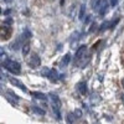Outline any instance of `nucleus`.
<instances>
[{
  "label": "nucleus",
  "instance_id": "7",
  "mask_svg": "<svg viewBox=\"0 0 124 124\" xmlns=\"http://www.w3.org/2000/svg\"><path fill=\"white\" fill-rule=\"evenodd\" d=\"M31 109H32V112L36 113V114H40V116H44V114H45V110H44V109H41L40 107H35V106H32V108H31Z\"/></svg>",
  "mask_w": 124,
  "mask_h": 124
},
{
  "label": "nucleus",
  "instance_id": "10",
  "mask_svg": "<svg viewBox=\"0 0 124 124\" xmlns=\"http://www.w3.org/2000/svg\"><path fill=\"white\" fill-rule=\"evenodd\" d=\"M78 88H79V92H81V93H83V94L87 92V89H86V85L83 83V82H81V83L78 85Z\"/></svg>",
  "mask_w": 124,
  "mask_h": 124
},
{
  "label": "nucleus",
  "instance_id": "13",
  "mask_svg": "<svg viewBox=\"0 0 124 124\" xmlns=\"http://www.w3.org/2000/svg\"><path fill=\"white\" fill-rule=\"evenodd\" d=\"M117 3H118V0H112V1H110V4H112L113 6H114V5H117Z\"/></svg>",
  "mask_w": 124,
  "mask_h": 124
},
{
  "label": "nucleus",
  "instance_id": "9",
  "mask_svg": "<svg viewBox=\"0 0 124 124\" xmlns=\"http://www.w3.org/2000/svg\"><path fill=\"white\" fill-rule=\"evenodd\" d=\"M29 52H30V44L26 42V44L23 46V55H24V56H27Z\"/></svg>",
  "mask_w": 124,
  "mask_h": 124
},
{
  "label": "nucleus",
  "instance_id": "11",
  "mask_svg": "<svg viewBox=\"0 0 124 124\" xmlns=\"http://www.w3.org/2000/svg\"><path fill=\"white\" fill-rule=\"evenodd\" d=\"M70 58H71V55H70V54H67V55H66V56H65L63 58H62V60H63V61H62V63H61V65H65V66H66V65L68 63V61H70Z\"/></svg>",
  "mask_w": 124,
  "mask_h": 124
},
{
  "label": "nucleus",
  "instance_id": "5",
  "mask_svg": "<svg viewBox=\"0 0 124 124\" xmlns=\"http://www.w3.org/2000/svg\"><path fill=\"white\" fill-rule=\"evenodd\" d=\"M10 82H11V83L14 85V86H16V87H19L20 89H21V91H24V92H27V88L21 83V82H19V81H16L15 78H11V79H10Z\"/></svg>",
  "mask_w": 124,
  "mask_h": 124
},
{
  "label": "nucleus",
  "instance_id": "12",
  "mask_svg": "<svg viewBox=\"0 0 124 124\" xmlns=\"http://www.w3.org/2000/svg\"><path fill=\"white\" fill-rule=\"evenodd\" d=\"M83 10H86V8H85V5H82V6H81V14H79V19L83 17Z\"/></svg>",
  "mask_w": 124,
  "mask_h": 124
},
{
  "label": "nucleus",
  "instance_id": "8",
  "mask_svg": "<svg viewBox=\"0 0 124 124\" xmlns=\"http://www.w3.org/2000/svg\"><path fill=\"white\" fill-rule=\"evenodd\" d=\"M6 96H8V97H11V98L15 101V103H17V102H19V99H20V98H19V96H17V94H15V93H14V92H11V91H9V92L6 93Z\"/></svg>",
  "mask_w": 124,
  "mask_h": 124
},
{
  "label": "nucleus",
  "instance_id": "16",
  "mask_svg": "<svg viewBox=\"0 0 124 124\" xmlns=\"http://www.w3.org/2000/svg\"><path fill=\"white\" fill-rule=\"evenodd\" d=\"M4 1H11V0H4Z\"/></svg>",
  "mask_w": 124,
  "mask_h": 124
},
{
  "label": "nucleus",
  "instance_id": "15",
  "mask_svg": "<svg viewBox=\"0 0 124 124\" xmlns=\"http://www.w3.org/2000/svg\"><path fill=\"white\" fill-rule=\"evenodd\" d=\"M122 86L124 87V78H123V81H122Z\"/></svg>",
  "mask_w": 124,
  "mask_h": 124
},
{
  "label": "nucleus",
  "instance_id": "4",
  "mask_svg": "<svg viewBox=\"0 0 124 124\" xmlns=\"http://www.w3.org/2000/svg\"><path fill=\"white\" fill-rule=\"evenodd\" d=\"M42 75L48 77L51 81H57L58 79V73L55 70H50V68H45V71H42Z\"/></svg>",
  "mask_w": 124,
  "mask_h": 124
},
{
  "label": "nucleus",
  "instance_id": "3",
  "mask_svg": "<svg viewBox=\"0 0 124 124\" xmlns=\"http://www.w3.org/2000/svg\"><path fill=\"white\" fill-rule=\"evenodd\" d=\"M86 51H87V46H85V45L79 46V48L77 50V52H76V56H75V62H76V63H77V62H79L81 60L85 58Z\"/></svg>",
  "mask_w": 124,
  "mask_h": 124
},
{
  "label": "nucleus",
  "instance_id": "14",
  "mask_svg": "<svg viewBox=\"0 0 124 124\" xmlns=\"http://www.w3.org/2000/svg\"><path fill=\"white\" fill-rule=\"evenodd\" d=\"M122 102H123V104H124V94L122 96Z\"/></svg>",
  "mask_w": 124,
  "mask_h": 124
},
{
  "label": "nucleus",
  "instance_id": "2",
  "mask_svg": "<svg viewBox=\"0 0 124 124\" xmlns=\"http://www.w3.org/2000/svg\"><path fill=\"white\" fill-rule=\"evenodd\" d=\"M27 63H29V66H30V67H32V68L39 67V66L41 65V60H40L39 55L32 54V55H31V57L27 60Z\"/></svg>",
  "mask_w": 124,
  "mask_h": 124
},
{
  "label": "nucleus",
  "instance_id": "6",
  "mask_svg": "<svg viewBox=\"0 0 124 124\" xmlns=\"http://www.w3.org/2000/svg\"><path fill=\"white\" fill-rule=\"evenodd\" d=\"M31 94H32L35 98H39L40 101H46L47 99V97L44 94V93H40V92H32Z\"/></svg>",
  "mask_w": 124,
  "mask_h": 124
},
{
  "label": "nucleus",
  "instance_id": "1",
  "mask_svg": "<svg viewBox=\"0 0 124 124\" xmlns=\"http://www.w3.org/2000/svg\"><path fill=\"white\" fill-rule=\"evenodd\" d=\"M3 67H5L9 72H11L14 75H20L21 73V66H20L19 62L16 61H11V60H6L4 63H3Z\"/></svg>",
  "mask_w": 124,
  "mask_h": 124
}]
</instances>
